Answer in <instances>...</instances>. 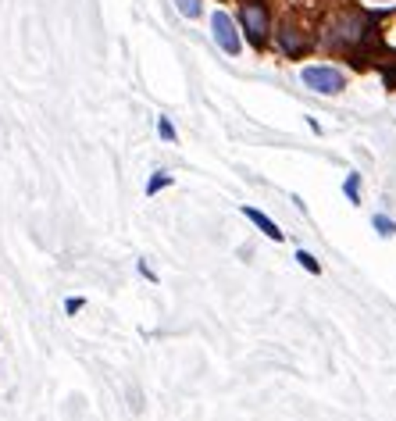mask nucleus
<instances>
[{"instance_id": "7ed1b4c3", "label": "nucleus", "mask_w": 396, "mask_h": 421, "mask_svg": "<svg viewBox=\"0 0 396 421\" xmlns=\"http://www.w3.org/2000/svg\"><path fill=\"white\" fill-rule=\"evenodd\" d=\"M364 26H368V22H364V14L346 11V14L336 18V29H328V39H332V43H346V47H353V43H361V39L368 36Z\"/></svg>"}, {"instance_id": "ddd939ff", "label": "nucleus", "mask_w": 396, "mask_h": 421, "mask_svg": "<svg viewBox=\"0 0 396 421\" xmlns=\"http://www.w3.org/2000/svg\"><path fill=\"white\" fill-rule=\"evenodd\" d=\"M82 307H86V300H82V297H68V300H65V314H75V311H82Z\"/></svg>"}, {"instance_id": "1a4fd4ad", "label": "nucleus", "mask_w": 396, "mask_h": 421, "mask_svg": "<svg viewBox=\"0 0 396 421\" xmlns=\"http://www.w3.org/2000/svg\"><path fill=\"white\" fill-rule=\"evenodd\" d=\"M164 186H172V175H168V172H154L150 182H147V197H154L157 189H164Z\"/></svg>"}, {"instance_id": "39448f33", "label": "nucleus", "mask_w": 396, "mask_h": 421, "mask_svg": "<svg viewBox=\"0 0 396 421\" xmlns=\"http://www.w3.org/2000/svg\"><path fill=\"white\" fill-rule=\"evenodd\" d=\"M279 47H282L286 57H304L310 50V32L304 26H297V22H282V29H279Z\"/></svg>"}, {"instance_id": "6e6552de", "label": "nucleus", "mask_w": 396, "mask_h": 421, "mask_svg": "<svg viewBox=\"0 0 396 421\" xmlns=\"http://www.w3.org/2000/svg\"><path fill=\"white\" fill-rule=\"evenodd\" d=\"M371 225H375V233H379L382 239L396 233V222H393V218H386V215H375V218H371Z\"/></svg>"}, {"instance_id": "0eeeda50", "label": "nucleus", "mask_w": 396, "mask_h": 421, "mask_svg": "<svg viewBox=\"0 0 396 421\" xmlns=\"http://www.w3.org/2000/svg\"><path fill=\"white\" fill-rule=\"evenodd\" d=\"M343 193H346V200H350V204H361V175H357V172H350V175H346Z\"/></svg>"}, {"instance_id": "9d476101", "label": "nucleus", "mask_w": 396, "mask_h": 421, "mask_svg": "<svg viewBox=\"0 0 396 421\" xmlns=\"http://www.w3.org/2000/svg\"><path fill=\"white\" fill-rule=\"evenodd\" d=\"M175 8H179L186 18H200V11H204L200 0H175Z\"/></svg>"}, {"instance_id": "f257e3e1", "label": "nucleus", "mask_w": 396, "mask_h": 421, "mask_svg": "<svg viewBox=\"0 0 396 421\" xmlns=\"http://www.w3.org/2000/svg\"><path fill=\"white\" fill-rule=\"evenodd\" d=\"M239 26L246 29V39L254 47H264L268 29H272V11H268L264 0H246L239 8Z\"/></svg>"}, {"instance_id": "9b49d317", "label": "nucleus", "mask_w": 396, "mask_h": 421, "mask_svg": "<svg viewBox=\"0 0 396 421\" xmlns=\"http://www.w3.org/2000/svg\"><path fill=\"white\" fill-rule=\"evenodd\" d=\"M297 261H300V268H307V271H310V275H321V264L315 261V254H307V250H300V254H297Z\"/></svg>"}, {"instance_id": "f03ea898", "label": "nucleus", "mask_w": 396, "mask_h": 421, "mask_svg": "<svg viewBox=\"0 0 396 421\" xmlns=\"http://www.w3.org/2000/svg\"><path fill=\"white\" fill-rule=\"evenodd\" d=\"M300 82H304L307 90L321 93V97H336V93H343V86H346L343 72H336L332 65H307V68L300 72Z\"/></svg>"}, {"instance_id": "f8f14e48", "label": "nucleus", "mask_w": 396, "mask_h": 421, "mask_svg": "<svg viewBox=\"0 0 396 421\" xmlns=\"http://www.w3.org/2000/svg\"><path fill=\"white\" fill-rule=\"evenodd\" d=\"M157 133H161V139H164V143H175V125H172L168 118H164V115L157 118Z\"/></svg>"}, {"instance_id": "20e7f679", "label": "nucleus", "mask_w": 396, "mask_h": 421, "mask_svg": "<svg viewBox=\"0 0 396 421\" xmlns=\"http://www.w3.org/2000/svg\"><path fill=\"white\" fill-rule=\"evenodd\" d=\"M211 36H215V43L228 54V57H236L239 54V29H236V22H232V18H228L225 11H215L211 14Z\"/></svg>"}, {"instance_id": "423d86ee", "label": "nucleus", "mask_w": 396, "mask_h": 421, "mask_svg": "<svg viewBox=\"0 0 396 421\" xmlns=\"http://www.w3.org/2000/svg\"><path fill=\"white\" fill-rule=\"evenodd\" d=\"M243 215H246L250 222H254V225L261 228V233H264L268 239H275V243H282V228H279V225H275L272 218H268L264 210H257V207H243Z\"/></svg>"}]
</instances>
